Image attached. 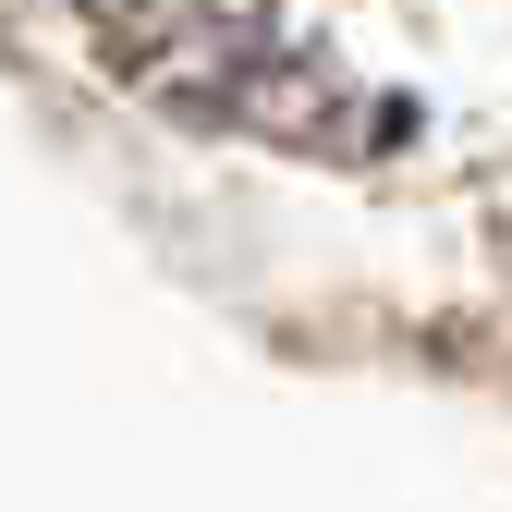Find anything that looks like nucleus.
Segmentation results:
<instances>
[{
    "label": "nucleus",
    "mask_w": 512,
    "mask_h": 512,
    "mask_svg": "<svg viewBox=\"0 0 512 512\" xmlns=\"http://www.w3.org/2000/svg\"><path fill=\"white\" fill-rule=\"evenodd\" d=\"M110 61L183 122H232V135H281L305 159H378L415 135L403 98H366L317 61L281 0H110Z\"/></svg>",
    "instance_id": "obj_1"
}]
</instances>
